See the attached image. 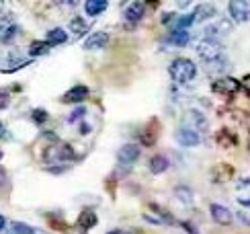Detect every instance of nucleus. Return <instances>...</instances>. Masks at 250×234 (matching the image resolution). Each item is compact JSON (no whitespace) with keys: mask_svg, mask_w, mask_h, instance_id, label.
<instances>
[{"mask_svg":"<svg viewBox=\"0 0 250 234\" xmlns=\"http://www.w3.org/2000/svg\"><path fill=\"white\" fill-rule=\"evenodd\" d=\"M76 158L74 148L66 142H56V144H49L45 146L43 150V163L47 166H60V164H68Z\"/></svg>","mask_w":250,"mask_h":234,"instance_id":"nucleus-1","label":"nucleus"},{"mask_svg":"<svg viewBox=\"0 0 250 234\" xmlns=\"http://www.w3.org/2000/svg\"><path fill=\"white\" fill-rule=\"evenodd\" d=\"M168 74H170L172 82L187 84V82H191L197 76V66H195V62L189 60V58H176V60L170 62Z\"/></svg>","mask_w":250,"mask_h":234,"instance_id":"nucleus-2","label":"nucleus"},{"mask_svg":"<svg viewBox=\"0 0 250 234\" xmlns=\"http://www.w3.org/2000/svg\"><path fill=\"white\" fill-rule=\"evenodd\" d=\"M197 47V56H199L203 60V64L207 66V64H211L215 60L224 58V46L220 44V41H213V39H201L195 44Z\"/></svg>","mask_w":250,"mask_h":234,"instance_id":"nucleus-3","label":"nucleus"},{"mask_svg":"<svg viewBox=\"0 0 250 234\" xmlns=\"http://www.w3.org/2000/svg\"><path fill=\"white\" fill-rule=\"evenodd\" d=\"M211 89H213V93H217V94L234 97V94L242 89V84H240V80H236V78H232V76H220V78H215V82L211 84Z\"/></svg>","mask_w":250,"mask_h":234,"instance_id":"nucleus-4","label":"nucleus"},{"mask_svg":"<svg viewBox=\"0 0 250 234\" xmlns=\"http://www.w3.org/2000/svg\"><path fill=\"white\" fill-rule=\"evenodd\" d=\"M140 154H142L140 146H135V144H125V146L119 148V152H117V163H119L121 166L131 168L135 163H138Z\"/></svg>","mask_w":250,"mask_h":234,"instance_id":"nucleus-5","label":"nucleus"},{"mask_svg":"<svg viewBox=\"0 0 250 234\" xmlns=\"http://www.w3.org/2000/svg\"><path fill=\"white\" fill-rule=\"evenodd\" d=\"M228 10H230V17L236 23H246L250 21V0H232L228 4Z\"/></svg>","mask_w":250,"mask_h":234,"instance_id":"nucleus-6","label":"nucleus"},{"mask_svg":"<svg viewBox=\"0 0 250 234\" xmlns=\"http://www.w3.org/2000/svg\"><path fill=\"white\" fill-rule=\"evenodd\" d=\"M230 31H232V23L230 21H226V19H222V21H217V23H213V25H207L201 33H203V39L220 41V37L228 35Z\"/></svg>","mask_w":250,"mask_h":234,"instance_id":"nucleus-7","label":"nucleus"},{"mask_svg":"<svg viewBox=\"0 0 250 234\" xmlns=\"http://www.w3.org/2000/svg\"><path fill=\"white\" fill-rule=\"evenodd\" d=\"M17 35H19L17 21L10 15L0 17V41H2V44H10V41H13Z\"/></svg>","mask_w":250,"mask_h":234,"instance_id":"nucleus-8","label":"nucleus"},{"mask_svg":"<svg viewBox=\"0 0 250 234\" xmlns=\"http://www.w3.org/2000/svg\"><path fill=\"white\" fill-rule=\"evenodd\" d=\"M109 44V33H105V31H95V33H90L84 44H82V47H84L86 51H99L103 49Z\"/></svg>","mask_w":250,"mask_h":234,"instance_id":"nucleus-9","label":"nucleus"},{"mask_svg":"<svg viewBox=\"0 0 250 234\" xmlns=\"http://www.w3.org/2000/svg\"><path fill=\"white\" fill-rule=\"evenodd\" d=\"M88 87H84V84H76V87H72L70 91L64 93V97H62V103H68V105H76V103H82L88 99Z\"/></svg>","mask_w":250,"mask_h":234,"instance_id":"nucleus-10","label":"nucleus"},{"mask_svg":"<svg viewBox=\"0 0 250 234\" xmlns=\"http://www.w3.org/2000/svg\"><path fill=\"white\" fill-rule=\"evenodd\" d=\"M158 130H160L158 119H150L148 123H146L144 130H142V134H140V142L144 146H154L156 140H158Z\"/></svg>","mask_w":250,"mask_h":234,"instance_id":"nucleus-11","label":"nucleus"},{"mask_svg":"<svg viewBox=\"0 0 250 234\" xmlns=\"http://www.w3.org/2000/svg\"><path fill=\"white\" fill-rule=\"evenodd\" d=\"M176 142H179L181 146H185V148H193V146H197L201 142V136L195 130H191V127H181V130L176 132Z\"/></svg>","mask_w":250,"mask_h":234,"instance_id":"nucleus-12","label":"nucleus"},{"mask_svg":"<svg viewBox=\"0 0 250 234\" xmlns=\"http://www.w3.org/2000/svg\"><path fill=\"white\" fill-rule=\"evenodd\" d=\"M209 211H211V218H213L215 224H220V226L232 224V211L228 210V208H224V206H220V204H211Z\"/></svg>","mask_w":250,"mask_h":234,"instance_id":"nucleus-13","label":"nucleus"},{"mask_svg":"<svg viewBox=\"0 0 250 234\" xmlns=\"http://www.w3.org/2000/svg\"><path fill=\"white\" fill-rule=\"evenodd\" d=\"M144 15H146V4L144 2H131V4L125 6V21L131 23V25L140 23V21L144 19Z\"/></svg>","mask_w":250,"mask_h":234,"instance_id":"nucleus-14","label":"nucleus"},{"mask_svg":"<svg viewBox=\"0 0 250 234\" xmlns=\"http://www.w3.org/2000/svg\"><path fill=\"white\" fill-rule=\"evenodd\" d=\"M68 41V33L62 27H56V29H49L47 35H45V44L49 47H56V46H62Z\"/></svg>","mask_w":250,"mask_h":234,"instance_id":"nucleus-15","label":"nucleus"},{"mask_svg":"<svg viewBox=\"0 0 250 234\" xmlns=\"http://www.w3.org/2000/svg\"><path fill=\"white\" fill-rule=\"evenodd\" d=\"M97 222H99V218H97V214L92 210H84L82 214L78 216V220H76V224H78V228L80 230H90V228H95L97 226Z\"/></svg>","mask_w":250,"mask_h":234,"instance_id":"nucleus-16","label":"nucleus"},{"mask_svg":"<svg viewBox=\"0 0 250 234\" xmlns=\"http://www.w3.org/2000/svg\"><path fill=\"white\" fill-rule=\"evenodd\" d=\"M168 168H170V161L164 154H156L150 158V171L154 175H162V173L168 171Z\"/></svg>","mask_w":250,"mask_h":234,"instance_id":"nucleus-17","label":"nucleus"},{"mask_svg":"<svg viewBox=\"0 0 250 234\" xmlns=\"http://www.w3.org/2000/svg\"><path fill=\"white\" fill-rule=\"evenodd\" d=\"M217 15V8H215V4H197L195 6V10H193V17H195V21H207V19H211V17H215Z\"/></svg>","mask_w":250,"mask_h":234,"instance_id":"nucleus-18","label":"nucleus"},{"mask_svg":"<svg viewBox=\"0 0 250 234\" xmlns=\"http://www.w3.org/2000/svg\"><path fill=\"white\" fill-rule=\"evenodd\" d=\"M215 142L220 144L222 148H234L238 144V136L234 132H230V130H220L217 136H215Z\"/></svg>","mask_w":250,"mask_h":234,"instance_id":"nucleus-19","label":"nucleus"},{"mask_svg":"<svg viewBox=\"0 0 250 234\" xmlns=\"http://www.w3.org/2000/svg\"><path fill=\"white\" fill-rule=\"evenodd\" d=\"M107 8H109L107 0H88V2L84 4V10H86L88 17H99L101 13H105Z\"/></svg>","mask_w":250,"mask_h":234,"instance_id":"nucleus-20","label":"nucleus"},{"mask_svg":"<svg viewBox=\"0 0 250 234\" xmlns=\"http://www.w3.org/2000/svg\"><path fill=\"white\" fill-rule=\"evenodd\" d=\"M189 123H191V130H195L197 134L207 130V119H205V115L199 113V111H195V109L189 111Z\"/></svg>","mask_w":250,"mask_h":234,"instance_id":"nucleus-21","label":"nucleus"},{"mask_svg":"<svg viewBox=\"0 0 250 234\" xmlns=\"http://www.w3.org/2000/svg\"><path fill=\"white\" fill-rule=\"evenodd\" d=\"M232 175H234V168L230 166V164H217L215 166V171H213V179H215V183H224V181H228V179H232Z\"/></svg>","mask_w":250,"mask_h":234,"instance_id":"nucleus-22","label":"nucleus"},{"mask_svg":"<svg viewBox=\"0 0 250 234\" xmlns=\"http://www.w3.org/2000/svg\"><path fill=\"white\" fill-rule=\"evenodd\" d=\"M68 27H70V31H72V33H74L76 37H82L84 33H88V23H86V21L82 19V17H74V19L70 21Z\"/></svg>","mask_w":250,"mask_h":234,"instance_id":"nucleus-23","label":"nucleus"},{"mask_svg":"<svg viewBox=\"0 0 250 234\" xmlns=\"http://www.w3.org/2000/svg\"><path fill=\"white\" fill-rule=\"evenodd\" d=\"M193 23H195L193 13H189V15H181V17H176V19H174V23H172V31H187V29H189Z\"/></svg>","mask_w":250,"mask_h":234,"instance_id":"nucleus-24","label":"nucleus"},{"mask_svg":"<svg viewBox=\"0 0 250 234\" xmlns=\"http://www.w3.org/2000/svg\"><path fill=\"white\" fill-rule=\"evenodd\" d=\"M49 51V46L45 41H33V44L29 46V56L31 58H37V56H45Z\"/></svg>","mask_w":250,"mask_h":234,"instance_id":"nucleus-25","label":"nucleus"},{"mask_svg":"<svg viewBox=\"0 0 250 234\" xmlns=\"http://www.w3.org/2000/svg\"><path fill=\"white\" fill-rule=\"evenodd\" d=\"M10 234H37V230L25 222H10Z\"/></svg>","mask_w":250,"mask_h":234,"instance_id":"nucleus-26","label":"nucleus"},{"mask_svg":"<svg viewBox=\"0 0 250 234\" xmlns=\"http://www.w3.org/2000/svg\"><path fill=\"white\" fill-rule=\"evenodd\" d=\"M226 68H228V60L226 58H220V60H215V62H211V64H207L205 66V70L209 74H222V72H226Z\"/></svg>","mask_w":250,"mask_h":234,"instance_id":"nucleus-27","label":"nucleus"},{"mask_svg":"<svg viewBox=\"0 0 250 234\" xmlns=\"http://www.w3.org/2000/svg\"><path fill=\"white\" fill-rule=\"evenodd\" d=\"M170 41L174 46L185 47L189 44V33H187V31H170Z\"/></svg>","mask_w":250,"mask_h":234,"instance_id":"nucleus-28","label":"nucleus"},{"mask_svg":"<svg viewBox=\"0 0 250 234\" xmlns=\"http://www.w3.org/2000/svg\"><path fill=\"white\" fill-rule=\"evenodd\" d=\"M174 195L179 197V201H183L185 206L193 204V191H191L189 187H176V189H174Z\"/></svg>","mask_w":250,"mask_h":234,"instance_id":"nucleus-29","label":"nucleus"},{"mask_svg":"<svg viewBox=\"0 0 250 234\" xmlns=\"http://www.w3.org/2000/svg\"><path fill=\"white\" fill-rule=\"evenodd\" d=\"M84 113H86V109L84 107H76L74 111L70 113V117H68V123H74V121H80L82 117H84Z\"/></svg>","mask_w":250,"mask_h":234,"instance_id":"nucleus-30","label":"nucleus"},{"mask_svg":"<svg viewBox=\"0 0 250 234\" xmlns=\"http://www.w3.org/2000/svg\"><path fill=\"white\" fill-rule=\"evenodd\" d=\"M31 117H33L35 123H43V121H47V111H43V109H33V111H31Z\"/></svg>","mask_w":250,"mask_h":234,"instance_id":"nucleus-31","label":"nucleus"},{"mask_svg":"<svg viewBox=\"0 0 250 234\" xmlns=\"http://www.w3.org/2000/svg\"><path fill=\"white\" fill-rule=\"evenodd\" d=\"M10 105V94L6 91H0V109H6Z\"/></svg>","mask_w":250,"mask_h":234,"instance_id":"nucleus-32","label":"nucleus"},{"mask_svg":"<svg viewBox=\"0 0 250 234\" xmlns=\"http://www.w3.org/2000/svg\"><path fill=\"white\" fill-rule=\"evenodd\" d=\"M0 140H4V142H8V140H13V136L8 134V130H6V125L0 121Z\"/></svg>","mask_w":250,"mask_h":234,"instance_id":"nucleus-33","label":"nucleus"},{"mask_svg":"<svg viewBox=\"0 0 250 234\" xmlns=\"http://www.w3.org/2000/svg\"><path fill=\"white\" fill-rule=\"evenodd\" d=\"M240 84H242V89L246 91V94L250 97V74H246V76L242 78V82H240Z\"/></svg>","mask_w":250,"mask_h":234,"instance_id":"nucleus-34","label":"nucleus"},{"mask_svg":"<svg viewBox=\"0 0 250 234\" xmlns=\"http://www.w3.org/2000/svg\"><path fill=\"white\" fill-rule=\"evenodd\" d=\"M238 218H240V222H244V224L250 226V216L246 214V211H240V214H238Z\"/></svg>","mask_w":250,"mask_h":234,"instance_id":"nucleus-35","label":"nucleus"},{"mask_svg":"<svg viewBox=\"0 0 250 234\" xmlns=\"http://www.w3.org/2000/svg\"><path fill=\"white\" fill-rule=\"evenodd\" d=\"M238 204H242V206H248V208H250V197H238Z\"/></svg>","mask_w":250,"mask_h":234,"instance_id":"nucleus-36","label":"nucleus"},{"mask_svg":"<svg viewBox=\"0 0 250 234\" xmlns=\"http://www.w3.org/2000/svg\"><path fill=\"white\" fill-rule=\"evenodd\" d=\"M242 187H250V179H242L240 183H238V189H242Z\"/></svg>","mask_w":250,"mask_h":234,"instance_id":"nucleus-37","label":"nucleus"},{"mask_svg":"<svg viewBox=\"0 0 250 234\" xmlns=\"http://www.w3.org/2000/svg\"><path fill=\"white\" fill-rule=\"evenodd\" d=\"M88 130H90V127H88L86 123H82V125H80V134H82V136H86V134H88Z\"/></svg>","mask_w":250,"mask_h":234,"instance_id":"nucleus-38","label":"nucleus"},{"mask_svg":"<svg viewBox=\"0 0 250 234\" xmlns=\"http://www.w3.org/2000/svg\"><path fill=\"white\" fill-rule=\"evenodd\" d=\"M4 181H6V175L2 171V166H0V185H4Z\"/></svg>","mask_w":250,"mask_h":234,"instance_id":"nucleus-39","label":"nucleus"},{"mask_svg":"<svg viewBox=\"0 0 250 234\" xmlns=\"http://www.w3.org/2000/svg\"><path fill=\"white\" fill-rule=\"evenodd\" d=\"M4 226H6V220H4V216H2V214H0V232L4 230Z\"/></svg>","mask_w":250,"mask_h":234,"instance_id":"nucleus-40","label":"nucleus"},{"mask_svg":"<svg viewBox=\"0 0 250 234\" xmlns=\"http://www.w3.org/2000/svg\"><path fill=\"white\" fill-rule=\"evenodd\" d=\"M109 234H129V232H123V230H113V232H109Z\"/></svg>","mask_w":250,"mask_h":234,"instance_id":"nucleus-41","label":"nucleus"},{"mask_svg":"<svg viewBox=\"0 0 250 234\" xmlns=\"http://www.w3.org/2000/svg\"><path fill=\"white\" fill-rule=\"evenodd\" d=\"M0 161H2V150H0Z\"/></svg>","mask_w":250,"mask_h":234,"instance_id":"nucleus-42","label":"nucleus"},{"mask_svg":"<svg viewBox=\"0 0 250 234\" xmlns=\"http://www.w3.org/2000/svg\"><path fill=\"white\" fill-rule=\"evenodd\" d=\"M248 148H250V140H248Z\"/></svg>","mask_w":250,"mask_h":234,"instance_id":"nucleus-43","label":"nucleus"}]
</instances>
